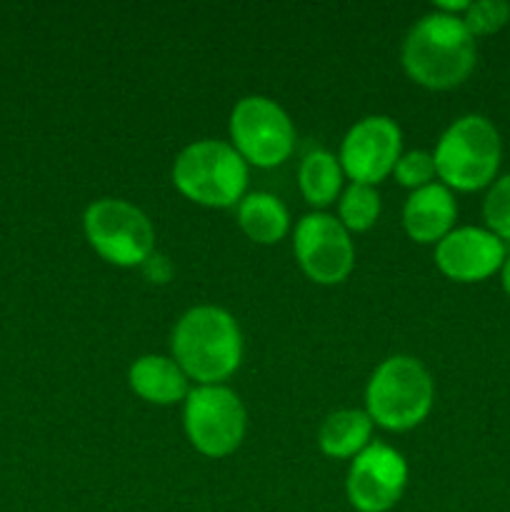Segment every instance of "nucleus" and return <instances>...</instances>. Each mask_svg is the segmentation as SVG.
<instances>
[{"instance_id": "nucleus-17", "label": "nucleus", "mask_w": 510, "mask_h": 512, "mask_svg": "<svg viewBox=\"0 0 510 512\" xmlns=\"http://www.w3.org/2000/svg\"><path fill=\"white\" fill-rule=\"evenodd\" d=\"M343 168L340 160L328 150H310L303 160H300L298 183L300 193L308 200L313 208H328L335 203L343 190Z\"/></svg>"}, {"instance_id": "nucleus-6", "label": "nucleus", "mask_w": 510, "mask_h": 512, "mask_svg": "<svg viewBox=\"0 0 510 512\" xmlns=\"http://www.w3.org/2000/svg\"><path fill=\"white\" fill-rule=\"evenodd\" d=\"M83 230L90 248L118 268H140L155 253L153 223L128 200L100 198L90 203Z\"/></svg>"}, {"instance_id": "nucleus-10", "label": "nucleus", "mask_w": 510, "mask_h": 512, "mask_svg": "<svg viewBox=\"0 0 510 512\" xmlns=\"http://www.w3.org/2000/svg\"><path fill=\"white\" fill-rule=\"evenodd\" d=\"M403 150V133L388 115H368L345 133L340 143V168L353 183L378 185L395 170Z\"/></svg>"}, {"instance_id": "nucleus-4", "label": "nucleus", "mask_w": 510, "mask_h": 512, "mask_svg": "<svg viewBox=\"0 0 510 512\" xmlns=\"http://www.w3.org/2000/svg\"><path fill=\"white\" fill-rule=\"evenodd\" d=\"M500 135L485 115L453 120L435 145V173L445 188L475 193L493 185L500 168Z\"/></svg>"}, {"instance_id": "nucleus-3", "label": "nucleus", "mask_w": 510, "mask_h": 512, "mask_svg": "<svg viewBox=\"0 0 510 512\" xmlns=\"http://www.w3.org/2000/svg\"><path fill=\"white\" fill-rule=\"evenodd\" d=\"M435 385L428 368L410 355L385 358L365 388V413L375 425L405 433L423 423L433 410Z\"/></svg>"}, {"instance_id": "nucleus-9", "label": "nucleus", "mask_w": 510, "mask_h": 512, "mask_svg": "<svg viewBox=\"0 0 510 512\" xmlns=\"http://www.w3.org/2000/svg\"><path fill=\"white\" fill-rule=\"evenodd\" d=\"M293 250L300 268L313 283L338 285L355 265V245L338 218L328 213H310L298 220Z\"/></svg>"}, {"instance_id": "nucleus-13", "label": "nucleus", "mask_w": 510, "mask_h": 512, "mask_svg": "<svg viewBox=\"0 0 510 512\" xmlns=\"http://www.w3.org/2000/svg\"><path fill=\"white\" fill-rule=\"evenodd\" d=\"M455 218H458V205L450 188H445L443 183H430L413 190L405 200L403 225L415 243H440L453 230Z\"/></svg>"}, {"instance_id": "nucleus-19", "label": "nucleus", "mask_w": 510, "mask_h": 512, "mask_svg": "<svg viewBox=\"0 0 510 512\" xmlns=\"http://www.w3.org/2000/svg\"><path fill=\"white\" fill-rule=\"evenodd\" d=\"M483 218L490 233L498 235L503 243L510 240V173L490 185L483 203Z\"/></svg>"}, {"instance_id": "nucleus-7", "label": "nucleus", "mask_w": 510, "mask_h": 512, "mask_svg": "<svg viewBox=\"0 0 510 512\" xmlns=\"http://www.w3.org/2000/svg\"><path fill=\"white\" fill-rule=\"evenodd\" d=\"M183 425L190 445L200 455L225 458L243 443L248 413L225 385H198L185 398Z\"/></svg>"}, {"instance_id": "nucleus-14", "label": "nucleus", "mask_w": 510, "mask_h": 512, "mask_svg": "<svg viewBox=\"0 0 510 512\" xmlns=\"http://www.w3.org/2000/svg\"><path fill=\"white\" fill-rule=\"evenodd\" d=\"M188 375L173 358L143 355L128 370V383L135 395L153 405H175L188 398Z\"/></svg>"}, {"instance_id": "nucleus-18", "label": "nucleus", "mask_w": 510, "mask_h": 512, "mask_svg": "<svg viewBox=\"0 0 510 512\" xmlns=\"http://www.w3.org/2000/svg\"><path fill=\"white\" fill-rule=\"evenodd\" d=\"M380 218V195L373 185L350 183L338 205V220L348 233H365Z\"/></svg>"}, {"instance_id": "nucleus-1", "label": "nucleus", "mask_w": 510, "mask_h": 512, "mask_svg": "<svg viewBox=\"0 0 510 512\" xmlns=\"http://www.w3.org/2000/svg\"><path fill=\"white\" fill-rule=\"evenodd\" d=\"M478 63V48L463 18L428 13L408 30L403 43V68L418 85L450 90L463 85Z\"/></svg>"}, {"instance_id": "nucleus-24", "label": "nucleus", "mask_w": 510, "mask_h": 512, "mask_svg": "<svg viewBox=\"0 0 510 512\" xmlns=\"http://www.w3.org/2000/svg\"><path fill=\"white\" fill-rule=\"evenodd\" d=\"M500 280H503V290L510 295V255H505V263L500 268Z\"/></svg>"}, {"instance_id": "nucleus-11", "label": "nucleus", "mask_w": 510, "mask_h": 512, "mask_svg": "<svg viewBox=\"0 0 510 512\" xmlns=\"http://www.w3.org/2000/svg\"><path fill=\"white\" fill-rule=\"evenodd\" d=\"M408 485V463L395 448L370 443L355 455L345 478V493L358 512H388L403 498Z\"/></svg>"}, {"instance_id": "nucleus-15", "label": "nucleus", "mask_w": 510, "mask_h": 512, "mask_svg": "<svg viewBox=\"0 0 510 512\" xmlns=\"http://www.w3.org/2000/svg\"><path fill=\"white\" fill-rule=\"evenodd\" d=\"M373 420L365 410H335L323 420L318 445L328 458H355L370 445Z\"/></svg>"}, {"instance_id": "nucleus-8", "label": "nucleus", "mask_w": 510, "mask_h": 512, "mask_svg": "<svg viewBox=\"0 0 510 512\" xmlns=\"http://www.w3.org/2000/svg\"><path fill=\"white\" fill-rule=\"evenodd\" d=\"M230 145L245 163L275 168L285 163L295 148L293 120L275 100L248 95L238 100L230 113Z\"/></svg>"}, {"instance_id": "nucleus-12", "label": "nucleus", "mask_w": 510, "mask_h": 512, "mask_svg": "<svg viewBox=\"0 0 510 512\" xmlns=\"http://www.w3.org/2000/svg\"><path fill=\"white\" fill-rule=\"evenodd\" d=\"M505 263V243L488 228H455L435 245V265L455 283H480Z\"/></svg>"}, {"instance_id": "nucleus-23", "label": "nucleus", "mask_w": 510, "mask_h": 512, "mask_svg": "<svg viewBox=\"0 0 510 512\" xmlns=\"http://www.w3.org/2000/svg\"><path fill=\"white\" fill-rule=\"evenodd\" d=\"M468 8H470L468 0H455V3H445V0H440V3H435V10H438V13L458 15V18H460V13L465 15V10Z\"/></svg>"}, {"instance_id": "nucleus-16", "label": "nucleus", "mask_w": 510, "mask_h": 512, "mask_svg": "<svg viewBox=\"0 0 510 512\" xmlns=\"http://www.w3.org/2000/svg\"><path fill=\"white\" fill-rule=\"evenodd\" d=\"M238 225L253 243L273 245L288 235V208L270 193H248L238 203Z\"/></svg>"}, {"instance_id": "nucleus-5", "label": "nucleus", "mask_w": 510, "mask_h": 512, "mask_svg": "<svg viewBox=\"0 0 510 512\" xmlns=\"http://www.w3.org/2000/svg\"><path fill=\"white\" fill-rule=\"evenodd\" d=\"M173 185L205 208H230L245 198L248 163L225 140H195L175 158Z\"/></svg>"}, {"instance_id": "nucleus-2", "label": "nucleus", "mask_w": 510, "mask_h": 512, "mask_svg": "<svg viewBox=\"0 0 510 512\" xmlns=\"http://www.w3.org/2000/svg\"><path fill=\"white\" fill-rule=\"evenodd\" d=\"M173 360L200 385H220L243 360L238 320L215 305H198L180 315L170 338Z\"/></svg>"}, {"instance_id": "nucleus-20", "label": "nucleus", "mask_w": 510, "mask_h": 512, "mask_svg": "<svg viewBox=\"0 0 510 512\" xmlns=\"http://www.w3.org/2000/svg\"><path fill=\"white\" fill-rule=\"evenodd\" d=\"M510 20V5L503 0H478V3H470V8L465 10L463 23L470 30L473 38L478 35H493L500 28H505Z\"/></svg>"}, {"instance_id": "nucleus-22", "label": "nucleus", "mask_w": 510, "mask_h": 512, "mask_svg": "<svg viewBox=\"0 0 510 512\" xmlns=\"http://www.w3.org/2000/svg\"><path fill=\"white\" fill-rule=\"evenodd\" d=\"M140 270H143L145 280L155 285H165L170 278H173V263L168 260V255L158 253V250H155L143 265H140Z\"/></svg>"}, {"instance_id": "nucleus-21", "label": "nucleus", "mask_w": 510, "mask_h": 512, "mask_svg": "<svg viewBox=\"0 0 510 512\" xmlns=\"http://www.w3.org/2000/svg\"><path fill=\"white\" fill-rule=\"evenodd\" d=\"M393 175L403 188H410V190L425 188V185L433 183V178L438 175L435 173L433 153H425V150H410V153L400 155V160L395 163Z\"/></svg>"}]
</instances>
